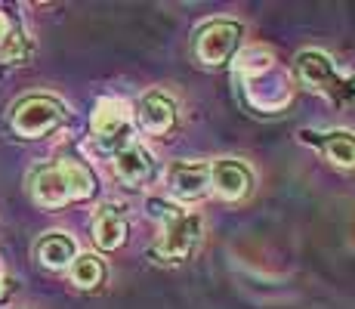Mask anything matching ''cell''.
I'll use <instances>...</instances> for the list:
<instances>
[{
    "label": "cell",
    "mask_w": 355,
    "mask_h": 309,
    "mask_svg": "<svg viewBox=\"0 0 355 309\" xmlns=\"http://www.w3.org/2000/svg\"><path fill=\"white\" fill-rule=\"evenodd\" d=\"M235 84L241 87L244 102L259 115H278L293 99V84L288 72L278 68V62L266 50H248L238 56Z\"/></svg>",
    "instance_id": "obj_1"
},
{
    "label": "cell",
    "mask_w": 355,
    "mask_h": 309,
    "mask_svg": "<svg viewBox=\"0 0 355 309\" xmlns=\"http://www.w3.org/2000/svg\"><path fill=\"white\" fill-rule=\"evenodd\" d=\"M31 195L40 208H65L68 201H84L96 192V176L78 161L44 164L31 174Z\"/></svg>",
    "instance_id": "obj_2"
},
{
    "label": "cell",
    "mask_w": 355,
    "mask_h": 309,
    "mask_svg": "<svg viewBox=\"0 0 355 309\" xmlns=\"http://www.w3.org/2000/svg\"><path fill=\"white\" fill-rule=\"evenodd\" d=\"M293 81L303 90H312L324 99H331L334 106H346L355 99V74L337 68L327 53L322 50H303L293 59Z\"/></svg>",
    "instance_id": "obj_3"
},
{
    "label": "cell",
    "mask_w": 355,
    "mask_h": 309,
    "mask_svg": "<svg viewBox=\"0 0 355 309\" xmlns=\"http://www.w3.org/2000/svg\"><path fill=\"white\" fill-rule=\"evenodd\" d=\"M68 108L65 102H59L56 96H25L12 106V115H10V127L16 130L22 140H40V136L53 133L59 124L65 121Z\"/></svg>",
    "instance_id": "obj_4"
},
{
    "label": "cell",
    "mask_w": 355,
    "mask_h": 309,
    "mask_svg": "<svg viewBox=\"0 0 355 309\" xmlns=\"http://www.w3.org/2000/svg\"><path fill=\"white\" fill-rule=\"evenodd\" d=\"M201 244V217L198 214H173L164 219L158 242L152 244V260L155 263H182L195 253V247Z\"/></svg>",
    "instance_id": "obj_5"
},
{
    "label": "cell",
    "mask_w": 355,
    "mask_h": 309,
    "mask_svg": "<svg viewBox=\"0 0 355 309\" xmlns=\"http://www.w3.org/2000/svg\"><path fill=\"white\" fill-rule=\"evenodd\" d=\"M241 37H244L241 22H232V19H210V22H204L201 28L195 31L192 53H195V59L207 68L226 65V62L235 59L238 47H241Z\"/></svg>",
    "instance_id": "obj_6"
},
{
    "label": "cell",
    "mask_w": 355,
    "mask_h": 309,
    "mask_svg": "<svg viewBox=\"0 0 355 309\" xmlns=\"http://www.w3.org/2000/svg\"><path fill=\"white\" fill-rule=\"evenodd\" d=\"M130 112L121 99H102L93 112V140L99 152L118 155L124 146H130Z\"/></svg>",
    "instance_id": "obj_7"
},
{
    "label": "cell",
    "mask_w": 355,
    "mask_h": 309,
    "mask_svg": "<svg viewBox=\"0 0 355 309\" xmlns=\"http://www.w3.org/2000/svg\"><path fill=\"white\" fill-rule=\"evenodd\" d=\"M167 192L180 201H201L210 192V161H176L167 170Z\"/></svg>",
    "instance_id": "obj_8"
},
{
    "label": "cell",
    "mask_w": 355,
    "mask_h": 309,
    "mask_svg": "<svg viewBox=\"0 0 355 309\" xmlns=\"http://www.w3.org/2000/svg\"><path fill=\"white\" fill-rule=\"evenodd\" d=\"M210 189L226 201H241L254 189V170L238 158H220L210 164Z\"/></svg>",
    "instance_id": "obj_9"
},
{
    "label": "cell",
    "mask_w": 355,
    "mask_h": 309,
    "mask_svg": "<svg viewBox=\"0 0 355 309\" xmlns=\"http://www.w3.org/2000/svg\"><path fill=\"white\" fill-rule=\"evenodd\" d=\"M139 127L152 136H164L176 127V102L170 93L152 90L139 99Z\"/></svg>",
    "instance_id": "obj_10"
},
{
    "label": "cell",
    "mask_w": 355,
    "mask_h": 309,
    "mask_svg": "<svg viewBox=\"0 0 355 309\" xmlns=\"http://www.w3.org/2000/svg\"><path fill=\"white\" fill-rule=\"evenodd\" d=\"M114 174H118V180L127 183V185L148 183L155 174V161H152V155H148V149L139 146V142L124 146L118 155H114Z\"/></svg>",
    "instance_id": "obj_11"
},
{
    "label": "cell",
    "mask_w": 355,
    "mask_h": 309,
    "mask_svg": "<svg viewBox=\"0 0 355 309\" xmlns=\"http://www.w3.org/2000/svg\"><path fill=\"white\" fill-rule=\"evenodd\" d=\"M93 242H96L102 251H114L127 242V217L121 214V208H105L93 217Z\"/></svg>",
    "instance_id": "obj_12"
},
{
    "label": "cell",
    "mask_w": 355,
    "mask_h": 309,
    "mask_svg": "<svg viewBox=\"0 0 355 309\" xmlns=\"http://www.w3.org/2000/svg\"><path fill=\"white\" fill-rule=\"evenodd\" d=\"M34 253H37V260L46 269H65V266H71V260L78 257V244H74V238L65 235V232H46L37 242V247H34Z\"/></svg>",
    "instance_id": "obj_13"
},
{
    "label": "cell",
    "mask_w": 355,
    "mask_h": 309,
    "mask_svg": "<svg viewBox=\"0 0 355 309\" xmlns=\"http://www.w3.org/2000/svg\"><path fill=\"white\" fill-rule=\"evenodd\" d=\"M318 136V146H322L324 158L334 167L355 170V133L349 130H327V133H312Z\"/></svg>",
    "instance_id": "obj_14"
},
{
    "label": "cell",
    "mask_w": 355,
    "mask_h": 309,
    "mask_svg": "<svg viewBox=\"0 0 355 309\" xmlns=\"http://www.w3.org/2000/svg\"><path fill=\"white\" fill-rule=\"evenodd\" d=\"M68 276L78 287H84V291H93V287L102 285V278H105V266H102V260L96 253H78V257L71 260V266H68Z\"/></svg>",
    "instance_id": "obj_15"
},
{
    "label": "cell",
    "mask_w": 355,
    "mask_h": 309,
    "mask_svg": "<svg viewBox=\"0 0 355 309\" xmlns=\"http://www.w3.org/2000/svg\"><path fill=\"white\" fill-rule=\"evenodd\" d=\"M31 50L34 47H31V40L25 37V34H19V31L12 34L10 31V37L0 44V62H25L31 56Z\"/></svg>",
    "instance_id": "obj_16"
},
{
    "label": "cell",
    "mask_w": 355,
    "mask_h": 309,
    "mask_svg": "<svg viewBox=\"0 0 355 309\" xmlns=\"http://www.w3.org/2000/svg\"><path fill=\"white\" fill-rule=\"evenodd\" d=\"M6 37H10V19H6L3 12H0V44H3Z\"/></svg>",
    "instance_id": "obj_17"
},
{
    "label": "cell",
    "mask_w": 355,
    "mask_h": 309,
    "mask_svg": "<svg viewBox=\"0 0 355 309\" xmlns=\"http://www.w3.org/2000/svg\"><path fill=\"white\" fill-rule=\"evenodd\" d=\"M3 294H6V281L0 278V297H3Z\"/></svg>",
    "instance_id": "obj_18"
}]
</instances>
